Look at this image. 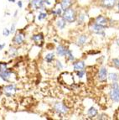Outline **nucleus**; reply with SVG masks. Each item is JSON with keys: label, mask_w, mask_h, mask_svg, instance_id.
Here are the masks:
<instances>
[{"label": "nucleus", "mask_w": 119, "mask_h": 120, "mask_svg": "<svg viewBox=\"0 0 119 120\" xmlns=\"http://www.w3.org/2000/svg\"><path fill=\"white\" fill-rule=\"evenodd\" d=\"M56 0H31L29 2V8L31 10L47 11L56 4Z\"/></svg>", "instance_id": "nucleus-1"}, {"label": "nucleus", "mask_w": 119, "mask_h": 120, "mask_svg": "<svg viewBox=\"0 0 119 120\" xmlns=\"http://www.w3.org/2000/svg\"><path fill=\"white\" fill-rule=\"evenodd\" d=\"M105 30H107V27L96 23L93 20V19L88 22V30L91 34H97V35H99L104 38L106 36Z\"/></svg>", "instance_id": "nucleus-2"}, {"label": "nucleus", "mask_w": 119, "mask_h": 120, "mask_svg": "<svg viewBox=\"0 0 119 120\" xmlns=\"http://www.w3.org/2000/svg\"><path fill=\"white\" fill-rule=\"evenodd\" d=\"M77 9L74 6L70 7V8H66L63 11V14H62V18L66 20L68 24H73L76 21V18H77Z\"/></svg>", "instance_id": "nucleus-3"}, {"label": "nucleus", "mask_w": 119, "mask_h": 120, "mask_svg": "<svg viewBox=\"0 0 119 120\" xmlns=\"http://www.w3.org/2000/svg\"><path fill=\"white\" fill-rule=\"evenodd\" d=\"M108 97L112 102L119 103V82H111L109 84Z\"/></svg>", "instance_id": "nucleus-4"}, {"label": "nucleus", "mask_w": 119, "mask_h": 120, "mask_svg": "<svg viewBox=\"0 0 119 120\" xmlns=\"http://www.w3.org/2000/svg\"><path fill=\"white\" fill-rule=\"evenodd\" d=\"M53 111L59 116H66L70 112V108L63 102H57L53 104Z\"/></svg>", "instance_id": "nucleus-5"}, {"label": "nucleus", "mask_w": 119, "mask_h": 120, "mask_svg": "<svg viewBox=\"0 0 119 120\" xmlns=\"http://www.w3.org/2000/svg\"><path fill=\"white\" fill-rule=\"evenodd\" d=\"M25 33L22 30H18L16 33H14V35L12 39V43L14 45L20 47L25 43Z\"/></svg>", "instance_id": "nucleus-6"}, {"label": "nucleus", "mask_w": 119, "mask_h": 120, "mask_svg": "<svg viewBox=\"0 0 119 120\" xmlns=\"http://www.w3.org/2000/svg\"><path fill=\"white\" fill-rule=\"evenodd\" d=\"M3 94L6 96L7 98H12L16 94L18 91V87L14 83H9V84L4 85L3 86Z\"/></svg>", "instance_id": "nucleus-7"}, {"label": "nucleus", "mask_w": 119, "mask_h": 120, "mask_svg": "<svg viewBox=\"0 0 119 120\" xmlns=\"http://www.w3.org/2000/svg\"><path fill=\"white\" fill-rule=\"evenodd\" d=\"M118 0H98L97 4L100 8L107 10H112L117 6Z\"/></svg>", "instance_id": "nucleus-8"}, {"label": "nucleus", "mask_w": 119, "mask_h": 120, "mask_svg": "<svg viewBox=\"0 0 119 120\" xmlns=\"http://www.w3.org/2000/svg\"><path fill=\"white\" fill-rule=\"evenodd\" d=\"M107 76H108V70L106 66H101L97 73V79L101 83H106L107 82Z\"/></svg>", "instance_id": "nucleus-9"}, {"label": "nucleus", "mask_w": 119, "mask_h": 120, "mask_svg": "<svg viewBox=\"0 0 119 120\" xmlns=\"http://www.w3.org/2000/svg\"><path fill=\"white\" fill-rule=\"evenodd\" d=\"M64 9L62 8L61 5L60 4L59 2L56 3V4L53 8H50L49 10H47L49 15H51V16L56 17V18H59V17H62V14H63Z\"/></svg>", "instance_id": "nucleus-10"}, {"label": "nucleus", "mask_w": 119, "mask_h": 120, "mask_svg": "<svg viewBox=\"0 0 119 120\" xmlns=\"http://www.w3.org/2000/svg\"><path fill=\"white\" fill-rule=\"evenodd\" d=\"M13 75H14V70L12 68H8L6 70L0 71V79L4 82L9 83L11 82V78H12Z\"/></svg>", "instance_id": "nucleus-11"}, {"label": "nucleus", "mask_w": 119, "mask_h": 120, "mask_svg": "<svg viewBox=\"0 0 119 120\" xmlns=\"http://www.w3.org/2000/svg\"><path fill=\"white\" fill-rule=\"evenodd\" d=\"M90 37L87 34H81L76 37V40L75 41V45H77L78 47H83L86 45L89 42Z\"/></svg>", "instance_id": "nucleus-12"}, {"label": "nucleus", "mask_w": 119, "mask_h": 120, "mask_svg": "<svg viewBox=\"0 0 119 120\" xmlns=\"http://www.w3.org/2000/svg\"><path fill=\"white\" fill-rule=\"evenodd\" d=\"M31 40L39 47H42L45 45V35L43 33H36L31 36Z\"/></svg>", "instance_id": "nucleus-13"}, {"label": "nucleus", "mask_w": 119, "mask_h": 120, "mask_svg": "<svg viewBox=\"0 0 119 120\" xmlns=\"http://www.w3.org/2000/svg\"><path fill=\"white\" fill-rule=\"evenodd\" d=\"M93 20L95 21L96 23L97 24H101V25H103L107 28H108L111 24V19L109 18H107V17L104 16L102 14H99V15H97L96 18L93 19Z\"/></svg>", "instance_id": "nucleus-14"}, {"label": "nucleus", "mask_w": 119, "mask_h": 120, "mask_svg": "<svg viewBox=\"0 0 119 120\" xmlns=\"http://www.w3.org/2000/svg\"><path fill=\"white\" fill-rule=\"evenodd\" d=\"M72 67H73L74 71H76L79 70H84L86 67V64L85 60H76L75 61L72 62Z\"/></svg>", "instance_id": "nucleus-15"}, {"label": "nucleus", "mask_w": 119, "mask_h": 120, "mask_svg": "<svg viewBox=\"0 0 119 120\" xmlns=\"http://www.w3.org/2000/svg\"><path fill=\"white\" fill-rule=\"evenodd\" d=\"M68 47L64 44H59L56 48V54L60 57H65L66 52L68 50Z\"/></svg>", "instance_id": "nucleus-16"}, {"label": "nucleus", "mask_w": 119, "mask_h": 120, "mask_svg": "<svg viewBox=\"0 0 119 120\" xmlns=\"http://www.w3.org/2000/svg\"><path fill=\"white\" fill-rule=\"evenodd\" d=\"M86 18H87V14H86V12L83 11H81V12H78L77 14V18H76V24L77 25H83L86 24Z\"/></svg>", "instance_id": "nucleus-17"}, {"label": "nucleus", "mask_w": 119, "mask_h": 120, "mask_svg": "<svg viewBox=\"0 0 119 120\" xmlns=\"http://www.w3.org/2000/svg\"><path fill=\"white\" fill-rule=\"evenodd\" d=\"M66 25H67V22L62 17H59V18H56V28L60 30H63L66 29Z\"/></svg>", "instance_id": "nucleus-18"}, {"label": "nucleus", "mask_w": 119, "mask_h": 120, "mask_svg": "<svg viewBox=\"0 0 119 120\" xmlns=\"http://www.w3.org/2000/svg\"><path fill=\"white\" fill-rule=\"evenodd\" d=\"M99 112H98V109L95 107L91 106V108H89L87 109V112H86V115H87L89 119H92V118H96L97 116L98 115Z\"/></svg>", "instance_id": "nucleus-19"}, {"label": "nucleus", "mask_w": 119, "mask_h": 120, "mask_svg": "<svg viewBox=\"0 0 119 120\" xmlns=\"http://www.w3.org/2000/svg\"><path fill=\"white\" fill-rule=\"evenodd\" d=\"M56 52H49L47 54L45 55L44 56V60L46 63L48 64H51V63H54L55 60H56Z\"/></svg>", "instance_id": "nucleus-20"}, {"label": "nucleus", "mask_w": 119, "mask_h": 120, "mask_svg": "<svg viewBox=\"0 0 119 120\" xmlns=\"http://www.w3.org/2000/svg\"><path fill=\"white\" fill-rule=\"evenodd\" d=\"M7 54L9 56V57L11 58H14L19 55V50H18V46L14 45H11L8 48V50L7 52Z\"/></svg>", "instance_id": "nucleus-21"}, {"label": "nucleus", "mask_w": 119, "mask_h": 120, "mask_svg": "<svg viewBox=\"0 0 119 120\" xmlns=\"http://www.w3.org/2000/svg\"><path fill=\"white\" fill-rule=\"evenodd\" d=\"M59 3L61 5L62 8L65 10L70 7L74 6V4H75V0H59Z\"/></svg>", "instance_id": "nucleus-22"}, {"label": "nucleus", "mask_w": 119, "mask_h": 120, "mask_svg": "<svg viewBox=\"0 0 119 120\" xmlns=\"http://www.w3.org/2000/svg\"><path fill=\"white\" fill-rule=\"evenodd\" d=\"M107 80L109 81L110 82H119V74L117 72H108Z\"/></svg>", "instance_id": "nucleus-23"}, {"label": "nucleus", "mask_w": 119, "mask_h": 120, "mask_svg": "<svg viewBox=\"0 0 119 120\" xmlns=\"http://www.w3.org/2000/svg\"><path fill=\"white\" fill-rule=\"evenodd\" d=\"M65 58H66V60L70 61V62H73V61H75V60H76V58H75V56H74L72 50H70V49H68L66 56H65Z\"/></svg>", "instance_id": "nucleus-24"}, {"label": "nucleus", "mask_w": 119, "mask_h": 120, "mask_svg": "<svg viewBox=\"0 0 119 120\" xmlns=\"http://www.w3.org/2000/svg\"><path fill=\"white\" fill-rule=\"evenodd\" d=\"M49 16V14H48L47 11H45V10H40V13L38 14L37 15V19L39 21H43V20L46 19Z\"/></svg>", "instance_id": "nucleus-25"}, {"label": "nucleus", "mask_w": 119, "mask_h": 120, "mask_svg": "<svg viewBox=\"0 0 119 120\" xmlns=\"http://www.w3.org/2000/svg\"><path fill=\"white\" fill-rule=\"evenodd\" d=\"M110 66L119 71V58H112L110 60Z\"/></svg>", "instance_id": "nucleus-26"}, {"label": "nucleus", "mask_w": 119, "mask_h": 120, "mask_svg": "<svg viewBox=\"0 0 119 120\" xmlns=\"http://www.w3.org/2000/svg\"><path fill=\"white\" fill-rule=\"evenodd\" d=\"M54 66H55V68H56V71H60L64 69V65L61 61L60 60H55V63H54Z\"/></svg>", "instance_id": "nucleus-27"}, {"label": "nucleus", "mask_w": 119, "mask_h": 120, "mask_svg": "<svg viewBox=\"0 0 119 120\" xmlns=\"http://www.w3.org/2000/svg\"><path fill=\"white\" fill-rule=\"evenodd\" d=\"M75 75H76V76H77L79 79H82V78L85 76L86 71V69H84V70L76 71H75Z\"/></svg>", "instance_id": "nucleus-28"}, {"label": "nucleus", "mask_w": 119, "mask_h": 120, "mask_svg": "<svg viewBox=\"0 0 119 120\" xmlns=\"http://www.w3.org/2000/svg\"><path fill=\"white\" fill-rule=\"evenodd\" d=\"M97 119H100V120H107L109 119L108 118V115L106 113H98V115L97 116Z\"/></svg>", "instance_id": "nucleus-29"}, {"label": "nucleus", "mask_w": 119, "mask_h": 120, "mask_svg": "<svg viewBox=\"0 0 119 120\" xmlns=\"http://www.w3.org/2000/svg\"><path fill=\"white\" fill-rule=\"evenodd\" d=\"M8 67V63H7L5 61H0V71L6 70Z\"/></svg>", "instance_id": "nucleus-30"}, {"label": "nucleus", "mask_w": 119, "mask_h": 120, "mask_svg": "<svg viewBox=\"0 0 119 120\" xmlns=\"http://www.w3.org/2000/svg\"><path fill=\"white\" fill-rule=\"evenodd\" d=\"M10 34H11V33H10L9 29L4 28V30H3V35H4V37H8Z\"/></svg>", "instance_id": "nucleus-31"}, {"label": "nucleus", "mask_w": 119, "mask_h": 120, "mask_svg": "<svg viewBox=\"0 0 119 120\" xmlns=\"http://www.w3.org/2000/svg\"><path fill=\"white\" fill-rule=\"evenodd\" d=\"M9 30H10L11 34H14V33L16 32V23L15 22H14L11 24V27H10Z\"/></svg>", "instance_id": "nucleus-32"}, {"label": "nucleus", "mask_w": 119, "mask_h": 120, "mask_svg": "<svg viewBox=\"0 0 119 120\" xmlns=\"http://www.w3.org/2000/svg\"><path fill=\"white\" fill-rule=\"evenodd\" d=\"M17 5H18V7L19 8H23V2L21 1V0H19V1L17 2Z\"/></svg>", "instance_id": "nucleus-33"}, {"label": "nucleus", "mask_w": 119, "mask_h": 120, "mask_svg": "<svg viewBox=\"0 0 119 120\" xmlns=\"http://www.w3.org/2000/svg\"><path fill=\"white\" fill-rule=\"evenodd\" d=\"M5 45H6L4 44V43H3V44H1V43H0V50H4V47H5Z\"/></svg>", "instance_id": "nucleus-34"}, {"label": "nucleus", "mask_w": 119, "mask_h": 120, "mask_svg": "<svg viewBox=\"0 0 119 120\" xmlns=\"http://www.w3.org/2000/svg\"><path fill=\"white\" fill-rule=\"evenodd\" d=\"M115 43H116V45H117V47H118V49H119V38H117V40H116Z\"/></svg>", "instance_id": "nucleus-35"}, {"label": "nucleus", "mask_w": 119, "mask_h": 120, "mask_svg": "<svg viewBox=\"0 0 119 120\" xmlns=\"http://www.w3.org/2000/svg\"><path fill=\"white\" fill-rule=\"evenodd\" d=\"M18 13H19V10L17 9V10L15 11V12H14V15H13V16H14V18H16V17L18 16Z\"/></svg>", "instance_id": "nucleus-36"}, {"label": "nucleus", "mask_w": 119, "mask_h": 120, "mask_svg": "<svg viewBox=\"0 0 119 120\" xmlns=\"http://www.w3.org/2000/svg\"><path fill=\"white\" fill-rule=\"evenodd\" d=\"M116 7H117V12L119 13V0H118V1H117V6H116Z\"/></svg>", "instance_id": "nucleus-37"}, {"label": "nucleus", "mask_w": 119, "mask_h": 120, "mask_svg": "<svg viewBox=\"0 0 119 120\" xmlns=\"http://www.w3.org/2000/svg\"><path fill=\"white\" fill-rule=\"evenodd\" d=\"M9 3H16V0H8Z\"/></svg>", "instance_id": "nucleus-38"}, {"label": "nucleus", "mask_w": 119, "mask_h": 120, "mask_svg": "<svg viewBox=\"0 0 119 120\" xmlns=\"http://www.w3.org/2000/svg\"><path fill=\"white\" fill-rule=\"evenodd\" d=\"M27 1H29V2H30V1H31V0H27Z\"/></svg>", "instance_id": "nucleus-39"}]
</instances>
